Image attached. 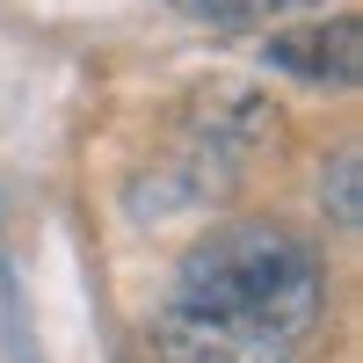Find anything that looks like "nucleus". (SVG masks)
Returning a JSON list of instances; mask_svg holds the SVG:
<instances>
[{
    "mask_svg": "<svg viewBox=\"0 0 363 363\" xmlns=\"http://www.w3.org/2000/svg\"><path fill=\"white\" fill-rule=\"evenodd\" d=\"M174 306L218 313L247 335L298 349L327 313V269L320 255L277 218H233L211 225L174 269Z\"/></svg>",
    "mask_w": 363,
    "mask_h": 363,
    "instance_id": "obj_1",
    "label": "nucleus"
},
{
    "mask_svg": "<svg viewBox=\"0 0 363 363\" xmlns=\"http://www.w3.org/2000/svg\"><path fill=\"white\" fill-rule=\"evenodd\" d=\"M277 102L262 95V87L247 80H203L189 102L174 109V138L167 153L153 160V174L138 182L131 196V218H174V211H196L211 196H225L240 174H247L255 153H269L277 145Z\"/></svg>",
    "mask_w": 363,
    "mask_h": 363,
    "instance_id": "obj_2",
    "label": "nucleus"
},
{
    "mask_svg": "<svg viewBox=\"0 0 363 363\" xmlns=\"http://www.w3.org/2000/svg\"><path fill=\"white\" fill-rule=\"evenodd\" d=\"M262 58L306 87H356L363 80V22L356 15H320V22H291L262 44Z\"/></svg>",
    "mask_w": 363,
    "mask_h": 363,
    "instance_id": "obj_3",
    "label": "nucleus"
},
{
    "mask_svg": "<svg viewBox=\"0 0 363 363\" xmlns=\"http://www.w3.org/2000/svg\"><path fill=\"white\" fill-rule=\"evenodd\" d=\"M153 349H160V363H291V349L262 342L218 313H196V306H160Z\"/></svg>",
    "mask_w": 363,
    "mask_h": 363,
    "instance_id": "obj_4",
    "label": "nucleus"
},
{
    "mask_svg": "<svg viewBox=\"0 0 363 363\" xmlns=\"http://www.w3.org/2000/svg\"><path fill=\"white\" fill-rule=\"evenodd\" d=\"M356 182H363V160H356V145H342V153L327 160V174H320V203L335 211V225H342V233L363 225V189H356Z\"/></svg>",
    "mask_w": 363,
    "mask_h": 363,
    "instance_id": "obj_5",
    "label": "nucleus"
},
{
    "mask_svg": "<svg viewBox=\"0 0 363 363\" xmlns=\"http://www.w3.org/2000/svg\"><path fill=\"white\" fill-rule=\"evenodd\" d=\"M174 15H189V22H203V29H240V22H255V15H269L277 0H167Z\"/></svg>",
    "mask_w": 363,
    "mask_h": 363,
    "instance_id": "obj_6",
    "label": "nucleus"
}]
</instances>
